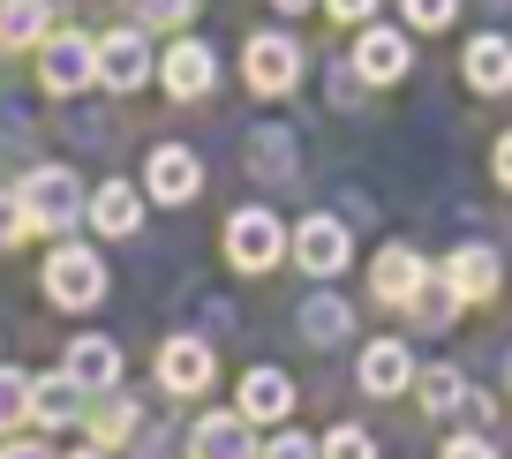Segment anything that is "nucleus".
Here are the masks:
<instances>
[{"mask_svg":"<svg viewBox=\"0 0 512 459\" xmlns=\"http://www.w3.org/2000/svg\"><path fill=\"white\" fill-rule=\"evenodd\" d=\"M407 61H415V53H407V38H400V31H384V23L354 38V76H369V83H400Z\"/></svg>","mask_w":512,"mask_h":459,"instance_id":"13","label":"nucleus"},{"mask_svg":"<svg viewBox=\"0 0 512 459\" xmlns=\"http://www.w3.org/2000/svg\"><path fill=\"white\" fill-rule=\"evenodd\" d=\"M467 83H475V91H512V46L505 38H475V46H467Z\"/></svg>","mask_w":512,"mask_h":459,"instance_id":"19","label":"nucleus"},{"mask_svg":"<svg viewBox=\"0 0 512 459\" xmlns=\"http://www.w3.org/2000/svg\"><path fill=\"white\" fill-rule=\"evenodd\" d=\"M497 181H505V189H512V128H505V136H497Z\"/></svg>","mask_w":512,"mask_h":459,"instance_id":"34","label":"nucleus"},{"mask_svg":"<svg viewBox=\"0 0 512 459\" xmlns=\"http://www.w3.org/2000/svg\"><path fill=\"white\" fill-rule=\"evenodd\" d=\"M128 429H136V407H128V399L113 392L106 407L91 414V437H98V444H128Z\"/></svg>","mask_w":512,"mask_h":459,"instance_id":"25","label":"nucleus"},{"mask_svg":"<svg viewBox=\"0 0 512 459\" xmlns=\"http://www.w3.org/2000/svg\"><path fill=\"white\" fill-rule=\"evenodd\" d=\"M46 294L61 301V309H91V301L106 294V264H98L91 249H61V256H46Z\"/></svg>","mask_w":512,"mask_h":459,"instance_id":"4","label":"nucleus"},{"mask_svg":"<svg viewBox=\"0 0 512 459\" xmlns=\"http://www.w3.org/2000/svg\"><path fill=\"white\" fill-rule=\"evenodd\" d=\"M369 294L392 301V309H415V301L430 294V271H422V256H415V249H384L377 271H369Z\"/></svg>","mask_w":512,"mask_h":459,"instance_id":"9","label":"nucleus"},{"mask_svg":"<svg viewBox=\"0 0 512 459\" xmlns=\"http://www.w3.org/2000/svg\"><path fill=\"white\" fill-rule=\"evenodd\" d=\"M0 459H53V452H46V444H31V437H16V444H8Z\"/></svg>","mask_w":512,"mask_h":459,"instance_id":"35","label":"nucleus"},{"mask_svg":"<svg viewBox=\"0 0 512 459\" xmlns=\"http://www.w3.org/2000/svg\"><path fill=\"white\" fill-rule=\"evenodd\" d=\"M144 189L159 196V204H189L196 189H204V166H196V151H181V143H159L144 166Z\"/></svg>","mask_w":512,"mask_h":459,"instance_id":"10","label":"nucleus"},{"mask_svg":"<svg viewBox=\"0 0 512 459\" xmlns=\"http://www.w3.org/2000/svg\"><path fill=\"white\" fill-rule=\"evenodd\" d=\"M249 414H204V422H196L189 429V459H264V452H256V437H249Z\"/></svg>","mask_w":512,"mask_h":459,"instance_id":"8","label":"nucleus"},{"mask_svg":"<svg viewBox=\"0 0 512 459\" xmlns=\"http://www.w3.org/2000/svg\"><path fill=\"white\" fill-rule=\"evenodd\" d=\"M324 16H339V23H362V16H377V0H324Z\"/></svg>","mask_w":512,"mask_h":459,"instance_id":"32","label":"nucleus"},{"mask_svg":"<svg viewBox=\"0 0 512 459\" xmlns=\"http://www.w3.org/2000/svg\"><path fill=\"white\" fill-rule=\"evenodd\" d=\"M272 8H279V16H302V8H309V0H272Z\"/></svg>","mask_w":512,"mask_h":459,"instance_id":"36","label":"nucleus"},{"mask_svg":"<svg viewBox=\"0 0 512 459\" xmlns=\"http://www.w3.org/2000/svg\"><path fill=\"white\" fill-rule=\"evenodd\" d=\"M38 83L46 91H83V83H98V46L91 38H76V31H61V38H46V53H38Z\"/></svg>","mask_w":512,"mask_h":459,"instance_id":"5","label":"nucleus"},{"mask_svg":"<svg viewBox=\"0 0 512 459\" xmlns=\"http://www.w3.org/2000/svg\"><path fill=\"white\" fill-rule=\"evenodd\" d=\"M324 459H377V437L354 429V422H339L332 437H324Z\"/></svg>","mask_w":512,"mask_h":459,"instance_id":"28","label":"nucleus"},{"mask_svg":"<svg viewBox=\"0 0 512 459\" xmlns=\"http://www.w3.org/2000/svg\"><path fill=\"white\" fill-rule=\"evenodd\" d=\"M422 407H430V414H460V407H475V414H482V399L467 392V377H460V369H445V362H437V369H422Z\"/></svg>","mask_w":512,"mask_h":459,"instance_id":"21","label":"nucleus"},{"mask_svg":"<svg viewBox=\"0 0 512 459\" xmlns=\"http://www.w3.org/2000/svg\"><path fill=\"white\" fill-rule=\"evenodd\" d=\"M83 392H91V384L76 377V369H61V377H38L31 384V414L46 429H68V422H83Z\"/></svg>","mask_w":512,"mask_h":459,"instance_id":"15","label":"nucleus"},{"mask_svg":"<svg viewBox=\"0 0 512 459\" xmlns=\"http://www.w3.org/2000/svg\"><path fill=\"white\" fill-rule=\"evenodd\" d=\"M46 38V0H0V46H38Z\"/></svg>","mask_w":512,"mask_h":459,"instance_id":"22","label":"nucleus"},{"mask_svg":"<svg viewBox=\"0 0 512 459\" xmlns=\"http://www.w3.org/2000/svg\"><path fill=\"white\" fill-rule=\"evenodd\" d=\"M91 219H98V234H136V219H144V196L128 189V181H106V189L91 196Z\"/></svg>","mask_w":512,"mask_h":459,"instance_id":"20","label":"nucleus"},{"mask_svg":"<svg viewBox=\"0 0 512 459\" xmlns=\"http://www.w3.org/2000/svg\"><path fill=\"white\" fill-rule=\"evenodd\" d=\"M234 407L249 414L256 429H264V422H287V414H294V377H279V369H249Z\"/></svg>","mask_w":512,"mask_h":459,"instance_id":"14","label":"nucleus"},{"mask_svg":"<svg viewBox=\"0 0 512 459\" xmlns=\"http://www.w3.org/2000/svg\"><path fill=\"white\" fill-rule=\"evenodd\" d=\"M196 0H128V16L144 23V31H174V23H189Z\"/></svg>","mask_w":512,"mask_h":459,"instance_id":"26","label":"nucleus"},{"mask_svg":"<svg viewBox=\"0 0 512 459\" xmlns=\"http://www.w3.org/2000/svg\"><path fill=\"white\" fill-rule=\"evenodd\" d=\"M211 68H219V61H211V46L181 38V46H174V53L159 61V83H166L174 98H204V91H211Z\"/></svg>","mask_w":512,"mask_h":459,"instance_id":"17","label":"nucleus"},{"mask_svg":"<svg viewBox=\"0 0 512 459\" xmlns=\"http://www.w3.org/2000/svg\"><path fill=\"white\" fill-rule=\"evenodd\" d=\"M347 256H354V241H347L339 219H302V226H294V264H302L309 279H339Z\"/></svg>","mask_w":512,"mask_h":459,"instance_id":"6","label":"nucleus"},{"mask_svg":"<svg viewBox=\"0 0 512 459\" xmlns=\"http://www.w3.org/2000/svg\"><path fill=\"white\" fill-rule=\"evenodd\" d=\"M249 166H256L264 181H287V174H294V136H287V128H256Z\"/></svg>","mask_w":512,"mask_h":459,"instance_id":"24","label":"nucleus"},{"mask_svg":"<svg viewBox=\"0 0 512 459\" xmlns=\"http://www.w3.org/2000/svg\"><path fill=\"white\" fill-rule=\"evenodd\" d=\"M445 459H497V452H490V437H452Z\"/></svg>","mask_w":512,"mask_h":459,"instance_id":"33","label":"nucleus"},{"mask_svg":"<svg viewBox=\"0 0 512 459\" xmlns=\"http://www.w3.org/2000/svg\"><path fill=\"white\" fill-rule=\"evenodd\" d=\"M151 76V46H144V23H128V31L98 38V83L106 91H136Z\"/></svg>","mask_w":512,"mask_h":459,"instance_id":"7","label":"nucleus"},{"mask_svg":"<svg viewBox=\"0 0 512 459\" xmlns=\"http://www.w3.org/2000/svg\"><path fill=\"white\" fill-rule=\"evenodd\" d=\"M264 459H324V444H309V437H272V444H264Z\"/></svg>","mask_w":512,"mask_h":459,"instance_id":"31","label":"nucleus"},{"mask_svg":"<svg viewBox=\"0 0 512 459\" xmlns=\"http://www.w3.org/2000/svg\"><path fill=\"white\" fill-rule=\"evenodd\" d=\"M302 332L317 339V347H339V339L354 332V309H347V301H332V294H317V301L302 309Z\"/></svg>","mask_w":512,"mask_h":459,"instance_id":"23","label":"nucleus"},{"mask_svg":"<svg viewBox=\"0 0 512 459\" xmlns=\"http://www.w3.org/2000/svg\"><path fill=\"white\" fill-rule=\"evenodd\" d=\"M226 256H234L241 271H272L279 256H287V226H279L272 211H234V219H226Z\"/></svg>","mask_w":512,"mask_h":459,"instance_id":"3","label":"nucleus"},{"mask_svg":"<svg viewBox=\"0 0 512 459\" xmlns=\"http://www.w3.org/2000/svg\"><path fill=\"white\" fill-rule=\"evenodd\" d=\"M445 286L460 294V309H467V301H490V294H497V256L482 249V241L452 249V256H445Z\"/></svg>","mask_w":512,"mask_h":459,"instance_id":"16","label":"nucleus"},{"mask_svg":"<svg viewBox=\"0 0 512 459\" xmlns=\"http://www.w3.org/2000/svg\"><path fill=\"white\" fill-rule=\"evenodd\" d=\"M23 234H31V211H23V196L0 189V249H16Z\"/></svg>","mask_w":512,"mask_h":459,"instance_id":"30","label":"nucleus"},{"mask_svg":"<svg viewBox=\"0 0 512 459\" xmlns=\"http://www.w3.org/2000/svg\"><path fill=\"white\" fill-rule=\"evenodd\" d=\"M16 196H23V211H31V226H46V234L76 226V211H83V181L68 174V166H38Z\"/></svg>","mask_w":512,"mask_h":459,"instance_id":"1","label":"nucleus"},{"mask_svg":"<svg viewBox=\"0 0 512 459\" xmlns=\"http://www.w3.org/2000/svg\"><path fill=\"white\" fill-rule=\"evenodd\" d=\"M76 459H106V444H98V452H76Z\"/></svg>","mask_w":512,"mask_h":459,"instance_id":"37","label":"nucleus"},{"mask_svg":"<svg viewBox=\"0 0 512 459\" xmlns=\"http://www.w3.org/2000/svg\"><path fill=\"white\" fill-rule=\"evenodd\" d=\"M407 16H415V31H445L452 16H460V0H400Z\"/></svg>","mask_w":512,"mask_h":459,"instance_id":"29","label":"nucleus"},{"mask_svg":"<svg viewBox=\"0 0 512 459\" xmlns=\"http://www.w3.org/2000/svg\"><path fill=\"white\" fill-rule=\"evenodd\" d=\"M31 414V377L23 369H0V429H16Z\"/></svg>","mask_w":512,"mask_h":459,"instance_id":"27","label":"nucleus"},{"mask_svg":"<svg viewBox=\"0 0 512 459\" xmlns=\"http://www.w3.org/2000/svg\"><path fill=\"white\" fill-rule=\"evenodd\" d=\"M159 384L174 399H196L211 384V347H204V339H166V347H159Z\"/></svg>","mask_w":512,"mask_h":459,"instance_id":"12","label":"nucleus"},{"mask_svg":"<svg viewBox=\"0 0 512 459\" xmlns=\"http://www.w3.org/2000/svg\"><path fill=\"white\" fill-rule=\"evenodd\" d=\"M407 377H422V369H415V354H407L400 339H369L362 347V392L369 399H400Z\"/></svg>","mask_w":512,"mask_h":459,"instance_id":"11","label":"nucleus"},{"mask_svg":"<svg viewBox=\"0 0 512 459\" xmlns=\"http://www.w3.org/2000/svg\"><path fill=\"white\" fill-rule=\"evenodd\" d=\"M241 76H249V91H264V98L294 91V76H302V46H294L287 31H256L249 53H241Z\"/></svg>","mask_w":512,"mask_h":459,"instance_id":"2","label":"nucleus"},{"mask_svg":"<svg viewBox=\"0 0 512 459\" xmlns=\"http://www.w3.org/2000/svg\"><path fill=\"white\" fill-rule=\"evenodd\" d=\"M61 369H76L91 392H106V384L121 377V347H113V339H98V332H83L76 347H68V362H61Z\"/></svg>","mask_w":512,"mask_h":459,"instance_id":"18","label":"nucleus"}]
</instances>
